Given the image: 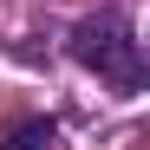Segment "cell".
Here are the masks:
<instances>
[{
    "instance_id": "1",
    "label": "cell",
    "mask_w": 150,
    "mask_h": 150,
    "mask_svg": "<svg viewBox=\"0 0 150 150\" xmlns=\"http://www.w3.org/2000/svg\"><path fill=\"white\" fill-rule=\"evenodd\" d=\"M65 52H72V65H85L91 79H105L117 98H137V91L150 85L144 39H137V26H131V13H124V7H98V13H85L79 26L65 33Z\"/></svg>"
},
{
    "instance_id": "2",
    "label": "cell",
    "mask_w": 150,
    "mask_h": 150,
    "mask_svg": "<svg viewBox=\"0 0 150 150\" xmlns=\"http://www.w3.org/2000/svg\"><path fill=\"white\" fill-rule=\"evenodd\" d=\"M0 150H59V124L52 117H20V124H7Z\"/></svg>"
}]
</instances>
